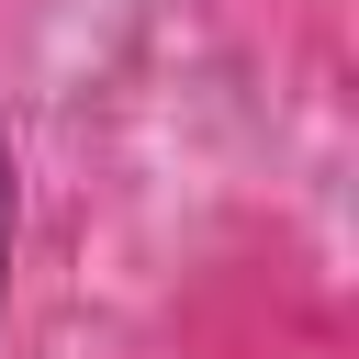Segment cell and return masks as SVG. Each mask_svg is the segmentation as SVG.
I'll list each match as a JSON object with an SVG mask.
<instances>
[{"label":"cell","mask_w":359,"mask_h":359,"mask_svg":"<svg viewBox=\"0 0 359 359\" xmlns=\"http://www.w3.org/2000/svg\"><path fill=\"white\" fill-rule=\"evenodd\" d=\"M0 292H11V135H0Z\"/></svg>","instance_id":"obj_1"}]
</instances>
